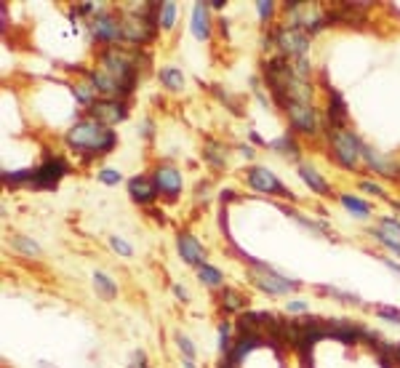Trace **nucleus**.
Segmentation results:
<instances>
[{
	"instance_id": "39",
	"label": "nucleus",
	"mask_w": 400,
	"mask_h": 368,
	"mask_svg": "<svg viewBox=\"0 0 400 368\" xmlns=\"http://www.w3.org/2000/svg\"><path fill=\"white\" fill-rule=\"evenodd\" d=\"M294 70L299 78H304V80H313V64H310V59L304 56V59H294Z\"/></svg>"
},
{
	"instance_id": "44",
	"label": "nucleus",
	"mask_w": 400,
	"mask_h": 368,
	"mask_svg": "<svg viewBox=\"0 0 400 368\" xmlns=\"http://www.w3.org/2000/svg\"><path fill=\"white\" fill-rule=\"evenodd\" d=\"M171 291H174V297L179 299V301H190V291H187L184 286H179V283H176Z\"/></svg>"
},
{
	"instance_id": "10",
	"label": "nucleus",
	"mask_w": 400,
	"mask_h": 368,
	"mask_svg": "<svg viewBox=\"0 0 400 368\" xmlns=\"http://www.w3.org/2000/svg\"><path fill=\"white\" fill-rule=\"evenodd\" d=\"M245 184L259 195H270V198H288L296 200V195L291 190H286V184L280 182L278 176L272 174L267 166H251L245 168Z\"/></svg>"
},
{
	"instance_id": "20",
	"label": "nucleus",
	"mask_w": 400,
	"mask_h": 368,
	"mask_svg": "<svg viewBox=\"0 0 400 368\" xmlns=\"http://www.w3.org/2000/svg\"><path fill=\"white\" fill-rule=\"evenodd\" d=\"M267 150H272V152H278L280 158L291 160V163H302V147H299V141H296L294 134H283L278 139L267 141Z\"/></svg>"
},
{
	"instance_id": "34",
	"label": "nucleus",
	"mask_w": 400,
	"mask_h": 368,
	"mask_svg": "<svg viewBox=\"0 0 400 368\" xmlns=\"http://www.w3.org/2000/svg\"><path fill=\"white\" fill-rule=\"evenodd\" d=\"M232 344H235V339H232V326H229V323H219V352L227 355V352L232 350Z\"/></svg>"
},
{
	"instance_id": "41",
	"label": "nucleus",
	"mask_w": 400,
	"mask_h": 368,
	"mask_svg": "<svg viewBox=\"0 0 400 368\" xmlns=\"http://www.w3.org/2000/svg\"><path fill=\"white\" fill-rule=\"evenodd\" d=\"M374 313H376L379 317H384L387 323H398L400 326V310H395V307H382V304H379Z\"/></svg>"
},
{
	"instance_id": "45",
	"label": "nucleus",
	"mask_w": 400,
	"mask_h": 368,
	"mask_svg": "<svg viewBox=\"0 0 400 368\" xmlns=\"http://www.w3.org/2000/svg\"><path fill=\"white\" fill-rule=\"evenodd\" d=\"M238 152H241V155H243L245 160H254V158H256V152H254V147H251V144H238Z\"/></svg>"
},
{
	"instance_id": "28",
	"label": "nucleus",
	"mask_w": 400,
	"mask_h": 368,
	"mask_svg": "<svg viewBox=\"0 0 400 368\" xmlns=\"http://www.w3.org/2000/svg\"><path fill=\"white\" fill-rule=\"evenodd\" d=\"M176 11H179V6H176V3H160V8H157V27H160L163 33L174 30Z\"/></svg>"
},
{
	"instance_id": "32",
	"label": "nucleus",
	"mask_w": 400,
	"mask_h": 368,
	"mask_svg": "<svg viewBox=\"0 0 400 368\" xmlns=\"http://www.w3.org/2000/svg\"><path fill=\"white\" fill-rule=\"evenodd\" d=\"M365 195H374V198H379V200H387L390 203V195L384 190L379 182H374V179H360V184H358Z\"/></svg>"
},
{
	"instance_id": "8",
	"label": "nucleus",
	"mask_w": 400,
	"mask_h": 368,
	"mask_svg": "<svg viewBox=\"0 0 400 368\" xmlns=\"http://www.w3.org/2000/svg\"><path fill=\"white\" fill-rule=\"evenodd\" d=\"M310 43H313V35H307L304 30H296L288 24H275V49L280 56H286L291 62L304 59L310 51Z\"/></svg>"
},
{
	"instance_id": "49",
	"label": "nucleus",
	"mask_w": 400,
	"mask_h": 368,
	"mask_svg": "<svg viewBox=\"0 0 400 368\" xmlns=\"http://www.w3.org/2000/svg\"><path fill=\"white\" fill-rule=\"evenodd\" d=\"M182 368H198V366H195V360H190V358L182 355Z\"/></svg>"
},
{
	"instance_id": "16",
	"label": "nucleus",
	"mask_w": 400,
	"mask_h": 368,
	"mask_svg": "<svg viewBox=\"0 0 400 368\" xmlns=\"http://www.w3.org/2000/svg\"><path fill=\"white\" fill-rule=\"evenodd\" d=\"M363 163L374 174L384 176V179H390V182H400V163L390 160L387 155H382V152H376V150L368 147L365 141H363Z\"/></svg>"
},
{
	"instance_id": "33",
	"label": "nucleus",
	"mask_w": 400,
	"mask_h": 368,
	"mask_svg": "<svg viewBox=\"0 0 400 368\" xmlns=\"http://www.w3.org/2000/svg\"><path fill=\"white\" fill-rule=\"evenodd\" d=\"M110 245H112V251L123 256V259H131L134 256V245L128 243V240H123L121 235H110Z\"/></svg>"
},
{
	"instance_id": "5",
	"label": "nucleus",
	"mask_w": 400,
	"mask_h": 368,
	"mask_svg": "<svg viewBox=\"0 0 400 368\" xmlns=\"http://www.w3.org/2000/svg\"><path fill=\"white\" fill-rule=\"evenodd\" d=\"M248 264H251L248 281L254 283L259 291L270 294V297H283V294H288V291H299V288H302V281L283 275V272H278L272 264L251 259V256H248Z\"/></svg>"
},
{
	"instance_id": "40",
	"label": "nucleus",
	"mask_w": 400,
	"mask_h": 368,
	"mask_svg": "<svg viewBox=\"0 0 400 368\" xmlns=\"http://www.w3.org/2000/svg\"><path fill=\"white\" fill-rule=\"evenodd\" d=\"M209 198H211V179H203L195 187V203H206Z\"/></svg>"
},
{
	"instance_id": "2",
	"label": "nucleus",
	"mask_w": 400,
	"mask_h": 368,
	"mask_svg": "<svg viewBox=\"0 0 400 368\" xmlns=\"http://www.w3.org/2000/svg\"><path fill=\"white\" fill-rule=\"evenodd\" d=\"M64 144H67V150L75 152L83 163H91V160L110 155V152L118 147V131H115V128H107L105 123L83 115L80 121H75L70 128H67Z\"/></svg>"
},
{
	"instance_id": "23",
	"label": "nucleus",
	"mask_w": 400,
	"mask_h": 368,
	"mask_svg": "<svg viewBox=\"0 0 400 368\" xmlns=\"http://www.w3.org/2000/svg\"><path fill=\"white\" fill-rule=\"evenodd\" d=\"M219 304H222V313L235 315V313H245L248 299H245L243 294H238V291H232V288H225V291L219 294Z\"/></svg>"
},
{
	"instance_id": "11",
	"label": "nucleus",
	"mask_w": 400,
	"mask_h": 368,
	"mask_svg": "<svg viewBox=\"0 0 400 368\" xmlns=\"http://www.w3.org/2000/svg\"><path fill=\"white\" fill-rule=\"evenodd\" d=\"M83 115H86V118H94V121H99V123H105L107 128H112V125H118V123L128 121V115H131V105H128L125 99H99L94 107H88Z\"/></svg>"
},
{
	"instance_id": "15",
	"label": "nucleus",
	"mask_w": 400,
	"mask_h": 368,
	"mask_svg": "<svg viewBox=\"0 0 400 368\" xmlns=\"http://www.w3.org/2000/svg\"><path fill=\"white\" fill-rule=\"evenodd\" d=\"M125 187H128V198H131L137 206H144V209H150L157 200V195H160L155 182H153V176H144V174L131 176Z\"/></svg>"
},
{
	"instance_id": "48",
	"label": "nucleus",
	"mask_w": 400,
	"mask_h": 368,
	"mask_svg": "<svg viewBox=\"0 0 400 368\" xmlns=\"http://www.w3.org/2000/svg\"><path fill=\"white\" fill-rule=\"evenodd\" d=\"M248 139L254 141V144H264V147H267V141L261 139V137H259V134H256V131H251V134H248Z\"/></svg>"
},
{
	"instance_id": "24",
	"label": "nucleus",
	"mask_w": 400,
	"mask_h": 368,
	"mask_svg": "<svg viewBox=\"0 0 400 368\" xmlns=\"http://www.w3.org/2000/svg\"><path fill=\"white\" fill-rule=\"evenodd\" d=\"M157 80H160V86L166 88V91H182L184 88V72L179 70V67L166 64V67L157 70Z\"/></svg>"
},
{
	"instance_id": "19",
	"label": "nucleus",
	"mask_w": 400,
	"mask_h": 368,
	"mask_svg": "<svg viewBox=\"0 0 400 368\" xmlns=\"http://www.w3.org/2000/svg\"><path fill=\"white\" fill-rule=\"evenodd\" d=\"M227 152H229V150H227L222 141L211 139V137H203V160L209 163L216 174L227 171Z\"/></svg>"
},
{
	"instance_id": "35",
	"label": "nucleus",
	"mask_w": 400,
	"mask_h": 368,
	"mask_svg": "<svg viewBox=\"0 0 400 368\" xmlns=\"http://www.w3.org/2000/svg\"><path fill=\"white\" fill-rule=\"evenodd\" d=\"M174 339H176V347L182 350V355L184 358H190V360H195V355H198V350H195V344L190 342V336H184L182 331H176L174 333Z\"/></svg>"
},
{
	"instance_id": "9",
	"label": "nucleus",
	"mask_w": 400,
	"mask_h": 368,
	"mask_svg": "<svg viewBox=\"0 0 400 368\" xmlns=\"http://www.w3.org/2000/svg\"><path fill=\"white\" fill-rule=\"evenodd\" d=\"M286 118H288V125H291V134H302V137H318L326 128L315 105L291 102L286 107Z\"/></svg>"
},
{
	"instance_id": "47",
	"label": "nucleus",
	"mask_w": 400,
	"mask_h": 368,
	"mask_svg": "<svg viewBox=\"0 0 400 368\" xmlns=\"http://www.w3.org/2000/svg\"><path fill=\"white\" fill-rule=\"evenodd\" d=\"M382 264L384 267H390L395 275H400V264H395V259H382Z\"/></svg>"
},
{
	"instance_id": "26",
	"label": "nucleus",
	"mask_w": 400,
	"mask_h": 368,
	"mask_svg": "<svg viewBox=\"0 0 400 368\" xmlns=\"http://www.w3.org/2000/svg\"><path fill=\"white\" fill-rule=\"evenodd\" d=\"M195 272H198V281L203 283V286H209V288H222V286H225V275H222V270L214 267V264L206 262L203 267H198Z\"/></svg>"
},
{
	"instance_id": "36",
	"label": "nucleus",
	"mask_w": 400,
	"mask_h": 368,
	"mask_svg": "<svg viewBox=\"0 0 400 368\" xmlns=\"http://www.w3.org/2000/svg\"><path fill=\"white\" fill-rule=\"evenodd\" d=\"M379 229H384L390 238L400 240V219H395V216H382L379 219Z\"/></svg>"
},
{
	"instance_id": "21",
	"label": "nucleus",
	"mask_w": 400,
	"mask_h": 368,
	"mask_svg": "<svg viewBox=\"0 0 400 368\" xmlns=\"http://www.w3.org/2000/svg\"><path fill=\"white\" fill-rule=\"evenodd\" d=\"M70 91L72 96H75V102L83 107V112H86L88 107H94L102 96H99V91L94 88V83L91 80H86V78H80V80H70Z\"/></svg>"
},
{
	"instance_id": "37",
	"label": "nucleus",
	"mask_w": 400,
	"mask_h": 368,
	"mask_svg": "<svg viewBox=\"0 0 400 368\" xmlns=\"http://www.w3.org/2000/svg\"><path fill=\"white\" fill-rule=\"evenodd\" d=\"M99 182L107 184V187H115V184L123 182V174L118 168H102V171H99Z\"/></svg>"
},
{
	"instance_id": "38",
	"label": "nucleus",
	"mask_w": 400,
	"mask_h": 368,
	"mask_svg": "<svg viewBox=\"0 0 400 368\" xmlns=\"http://www.w3.org/2000/svg\"><path fill=\"white\" fill-rule=\"evenodd\" d=\"M137 134H139L144 141L155 139V123H153V118H141L139 125H137Z\"/></svg>"
},
{
	"instance_id": "51",
	"label": "nucleus",
	"mask_w": 400,
	"mask_h": 368,
	"mask_svg": "<svg viewBox=\"0 0 400 368\" xmlns=\"http://www.w3.org/2000/svg\"><path fill=\"white\" fill-rule=\"evenodd\" d=\"M216 368H232V366H229L227 360H222V363H219V366H216Z\"/></svg>"
},
{
	"instance_id": "7",
	"label": "nucleus",
	"mask_w": 400,
	"mask_h": 368,
	"mask_svg": "<svg viewBox=\"0 0 400 368\" xmlns=\"http://www.w3.org/2000/svg\"><path fill=\"white\" fill-rule=\"evenodd\" d=\"M70 174H72L70 160L56 155V152H46L43 160L35 166V179H33V187H30V190H37V193H43V190H56L59 182Z\"/></svg>"
},
{
	"instance_id": "31",
	"label": "nucleus",
	"mask_w": 400,
	"mask_h": 368,
	"mask_svg": "<svg viewBox=\"0 0 400 368\" xmlns=\"http://www.w3.org/2000/svg\"><path fill=\"white\" fill-rule=\"evenodd\" d=\"M275 11H278V3H272V0H261V3H256V14H259L261 24H270V27H272Z\"/></svg>"
},
{
	"instance_id": "50",
	"label": "nucleus",
	"mask_w": 400,
	"mask_h": 368,
	"mask_svg": "<svg viewBox=\"0 0 400 368\" xmlns=\"http://www.w3.org/2000/svg\"><path fill=\"white\" fill-rule=\"evenodd\" d=\"M395 363H400V344H395Z\"/></svg>"
},
{
	"instance_id": "17",
	"label": "nucleus",
	"mask_w": 400,
	"mask_h": 368,
	"mask_svg": "<svg viewBox=\"0 0 400 368\" xmlns=\"http://www.w3.org/2000/svg\"><path fill=\"white\" fill-rule=\"evenodd\" d=\"M209 3H192V19H190V33L195 35V40H211L214 33V19L209 14Z\"/></svg>"
},
{
	"instance_id": "6",
	"label": "nucleus",
	"mask_w": 400,
	"mask_h": 368,
	"mask_svg": "<svg viewBox=\"0 0 400 368\" xmlns=\"http://www.w3.org/2000/svg\"><path fill=\"white\" fill-rule=\"evenodd\" d=\"M86 33L88 40L96 43L99 49H115V46H123V21H121V11H102L94 19L86 21Z\"/></svg>"
},
{
	"instance_id": "30",
	"label": "nucleus",
	"mask_w": 400,
	"mask_h": 368,
	"mask_svg": "<svg viewBox=\"0 0 400 368\" xmlns=\"http://www.w3.org/2000/svg\"><path fill=\"white\" fill-rule=\"evenodd\" d=\"M368 235H371L374 240H379V243H382L384 248H390V251H392V254H395V256L400 259V240L390 238V235H387L384 229H379V227H371V229H368Z\"/></svg>"
},
{
	"instance_id": "29",
	"label": "nucleus",
	"mask_w": 400,
	"mask_h": 368,
	"mask_svg": "<svg viewBox=\"0 0 400 368\" xmlns=\"http://www.w3.org/2000/svg\"><path fill=\"white\" fill-rule=\"evenodd\" d=\"M211 94H214V96H216V99H219V102H222L232 115H243V109L238 107V99H235L229 91H225L222 86H211Z\"/></svg>"
},
{
	"instance_id": "43",
	"label": "nucleus",
	"mask_w": 400,
	"mask_h": 368,
	"mask_svg": "<svg viewBox=\"0 0 400 368\" xmlns=\"http://www.w3.org/2000/svg\"><path fill=\"white\" fill-rule=\"evenodd\" d=\"M128 368H150V363H147V355L141 350H137L134 355H131V363H128Z\"/></svg>"
},
{
	"instance_id": "18",
	"label": "nucleus",
	"mask_w": 400,
	"mask_h": 368,
	"mask_svg": "<svg viewBox=\"0 0 400 368\" xmlns=\"http://www.w3.org/2000/svg\"><path fill=\"white\" fill-rule=\"evenodd\" d=\"M296 174H299V179H302L315 195H320V198H331V195H333V190L329 187V182L318 174V168L310 166V163H299V166H296Z\"/></svg>"
},
{
	"instance_id": "42",
	"label": "nucleus",
	"mask_w": 400,
	"mask_h": 368,
	"mask_svg": "<svg viewBox=\"0 0 400 368\" xmlns=\"http://www.w3.org/2000/svg\"><path fill=\"white\" fill-rule=\"evenodd\" d=\"M286 313H291V315H307V313H310V304L302 301V299H291V301L286 304Z\"/></svg>"
},
{
	"instance_id": "3",
	"label": "nucleus",
	"mask_w": 400,
	"mask_h": 368,
	"mask_svg": "<svg viewBox=\"0 0 400 368\" xmlns=\"http://www.w3.org/2000/svg\"><path fill=\"white\" fill-rule=\"evenodd\" d=\"M283 11H286V24L296 27V30H304L307 35H318L323 33L329 24V14H326V6L323 3H304V0H286L283 3Z\"/></svg>"
},
{
	"instance_id": "12",
	"label": "nucleus",
	"mask_w": 400,
	"mask_h": 368,
	"mask_svg": "<svg viewBox=\"0 0 400 368\" xmlns=\"http://www.w3.org/2000/svg\"><path fill=\"white\" fill-rule=\"evenodd\" d=\"M153 182H155L157 193L163 195L166 200H176L182 190H184V179H182V171L171 166V163H157L153 168Z\"/></svg>"
},
{
	"instance_id": "22",
	"label": "nucleus",
	"mask_w": 400,
	"mask_h": 368,
	"mask_svg": "<svg viewBox=\"0 0 400 368\" xmlns=\"http://www.w3.org/2000/svg\"><path fill=\"white\" fill-rule=\"evenodd\" d=\"M339 203L345 206V211H347L349 216H355V219H360V222H365V219H371V203H365V200H360L358 195H349V193H342L339 195Z\"/></svg>"
},
{
	"instance_id": "14",
	"label": "nucleus",
	"mask_w": 400,
	"mask_h": 368,
	"mask_svg": "<svg viewBox=\"0 0 400 368\" xmlns=\"http://www.w3.org/2000/svg\"><path fill=\"white\" fill-rule=\"evenodd\" d=\"M176 251H179V256H182V262H187L190 267H203L206 264V248H203V243L192 235V232H187V229H179L176 232Z\"/></svg>"
},
{
	"instance_id": "27",
	"label": "nucleus",
	"mask_w": 400,
	"mask_h": 368,
	"mask_svg": "<svg viewBox=\"0 0 400 368\" xmlns=\"http://www.w3.org/2000/svg\"><path fill=\"white\" fill-rule=\"evenodd\" d=\"M11 248L17 254H21V256H33V259L40 256V245L33 238H27V235H11Z\"/></svg>"
},
{
	"instance_id": "1",
	"label": "nucleus",
	"mask_w": 400,
	"mask_h": 368,
	"mask_svg": "<svg viewBox=\"0 0 400 368\" xmlns=\"http://www.w3.org/2000/svg\"><path fill=\"white\" fill-rule=\"evenodd\" d=\"M261 83L270 91L272 105H278L283 112L291 102L299 105H315V86L313 80L299 78L294 70V62L286 56H270L261 62Z\"/></svg>"
},
{
	"instance_id": "46",
	"label": "nucleus",
	"mask_w": 400,
	"mask_h": 368,
	"mask_svg": "<svg viewBox=\"0 0 400 368\" xmlns=\"http://www.w3.org/2000/svg\"><path fill=\"white\" fill-rule=\"evenodd\" d=\"M235 198H238V195H235V190H229V187L219 193V200H222V206H227V203H229V200H235Z\"/></svg>"
},
{
	"instance_id": "25",
	"label": "nucleus",
	"mask_w": 400,
	"mask_h": 368,
	"mask_svg": "<svg viewBox=\"0 0 400 368\" xmlns=\"http://www.w3.org/2000/svg\"><path fill=\"white\" fill-rule=\"evenodd\" d=\"M91 281H94V288H96V297L102 299H115V294H118V286H115V281L107 275V272H102V270H96L94 275H91Z\"/></svg>"
},
{
	"instance_id": "4",
	"label": "nucleus",
	"mask_w": 400,
	"mask_h": 368,
	"mask_svg": "<svg viewBox=\"0 0 400 368\" xmlns=\"http://www.w3.org/2000/svg\"><path fill=\"white\" fill-rule=\"evenodd\" d=\"M326 141H329V158L342 166L345 171H358V163L363 160V139L347 128V131H329L326 128Z\"/></svg>"
},
{
	"instance_id": "13",
	"label": "nucleus",
	"mask_w": 400,
	"mask_h": 368,
	"mask_svg": "<svg viewBox=\"0 0 400 368\" xmlns=\"http://www.w3.org/2000/svg\"><path fill=\"white\" fill-rule=\"evenodd\" d=\"M326 86V94H329V105H326V128L329 131H347L349 128V109L345 105V96L336 91V88H331L329 83H323ZM323 128V131H326Z\"/></svg>"
}]
</instances>
